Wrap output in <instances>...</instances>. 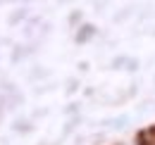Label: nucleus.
Listing matches in <instances>:
<instances>
[{
  "label": "nucleus",
  "instance_id": "1",
  "mask_svg": "<svg viewBox=\"0 0 155 145\" xmlns=\"http://www.w3.org/2000/svg\"><path fill=\"white\" fill-rule=\"evenodd\" d=\"M93 36H96V26L93 24H81L74 38H77V43H88Z\"/></svg>",
  "mask_w": 155,
  "mask_h": 145
},
{
  "label": "nucleus",
  "instance_id": "2",
  "mask_svg": "<svg viewBox=\"0 0 155 145\" xmlns=\"http://www.w3.org/2000/svg\"><path fill=\"white\" fill-rule=\"evenodd\" d=\"M15 131H17V133H31V131H34V126H31V121L19 119V121H15Z\"/></svg>",
  "mask_w": 155,
  "mask_h": 145
},
{
  "label": "nucleus",
  "instance_id": "3",
  "mask_svg": "<svg viewBox=\"0 0 155 145\" xmlns=\"http://www.w3.org/2000/svg\"><path fill=\"white\" fill-rule=\"evenodd\" d=\"M79 19H81V12H79V10H77L74 14H69V24H77Z\"/></svg>",
  "mask_w": 155,
  "mask_h": 145
},
{
  "label": "nucleus",
  "instance_id": "4",
  "mask_svg": "<svg viewBox=\"0 0 155 145\" xmlns=\"http://www.w3.org/2000/svg\"><path fill=\"white\" fill-rule=\"evenodd\" d=\"M41 145H45V143H41Z\"/></svg>",
  "mask_w": 155,
  "mask_h": 145
}]
</instances>
